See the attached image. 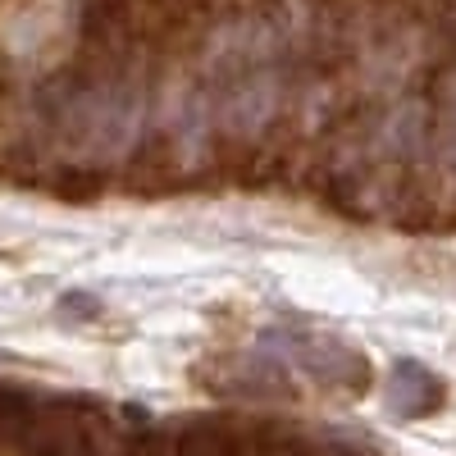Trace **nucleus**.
Masks as SVG:
<instances>
[{"instance_id": "1", "label": "nucleus", "mask_w": 456, "mask_h": 456, "mask_svg": "<svg viewBox=\"0 0 456 456\" xmlns=\"http://www.w3.org/2000/svg\"><path fill=\"white\" fill-rule=\"evenodd\" d=\"M443 397V379L425 365H415V361H402L388 379V393H384V406L393 415H402V420H415V415H425L434 411Z\"/></svg>"}]
</instances>
